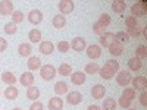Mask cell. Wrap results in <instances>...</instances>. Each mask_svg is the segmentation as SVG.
Wrapping results in <instances>:
<instances>
[{"label": "cell", "instance_id": "cell-1", "mask_svg": "<svg viewBox=\"0 0 147 110\" xmlns=\"http://www.w3.org/2000/svg\"><path fill=\"white\" fill-rule=\"evenodd\" d=\"M40 75L44 81H50L56 75V68L53 65H44L40 68Z\"/></svg>", "mask_w": 147, "mask_h": 110}, {"label": "cell", "instance_id": "cell-2", "mask_svg": "<svg viewBox=\"0 0 147 110\" xmlns=\"http://www.w3.org/2000/svg\"><path fill=\"white\" fill-rule=\"evenodd\" d=\"M146 12H147V5H146V2H138V3H136V5L131 7V13H132L134 18L144 16Z\"/></svg>", "mask_w": 147, "mask_h": 110}, {"label": "cell", "instance_id": "cell-3", "mask_svg": "<svg viewBox=\"0 0 147 110\" xmlns=\"http://www.w3.org/2000/svg\"><path fill=\"white\" fill-rule=\"evenodd\" d=\"M131 79H132V78H131V75H129L128 70H121V72H118L116 82H118V85H121V87H127V85H129Z\"/></svg>", "mask_w": 147, "mask_h": 110}, {"label": "cell", "instance_id": "cell-4", "mask_svg": "<svg viewBox=\"0 0 147 110\" xmlns=\"http://www.w3.org/2000/svg\"><path fill=\"white\" fill-rule=\"evenodd\" d=\"M13 13V3L10 0H2L0 2V15L7 16Z\"/></svg>", "mask_w": 147, "mask_h": 110}, {"label": "cell", "instance_id": "cell-5", "mask_svg": "<svg viewBox=\"0 0 147 110\" xmlns=\"http://www.w3.org/2000/svg\"><path fill=\"white\" fill-rule=\"evenodd\" d=\"M71 48L75 52H82L87 48V44H85V40L82 37H75L72 41H71Z\"/></svg>", "mask_w": 147, "mask_h": 110}, {"label": "cell", "instance_id": "cell-6", "mask_svg": "<svg viewBox=\"0 0 147 110\" xmlns=\"http://www.w3.org/2000/svg\"><path fill=\"white\" fill-rule=\"evenodd\" d=\"M66 101L71 104V106H77L82 101V94L78 93V91H71L68 93V97H66Z\"/></svg>", "mask_w": 147, "mask_h": 110}, {"label": "cell", "instance_id": "cell-7", "mask_svg": "<svg viewBox=\"0 0 147 110\" xmlns=\"http://www.w3.org/2000/svg\"><path fill=\"white\" fill-rule=\"evenodd\" d=\"M28 21L32 23V25H38V23L43 21V13L38 9H34L28 13Z\"/></svg>", "mask_w": 147, "mask_h": 110}, {"label": "cell", "instance_id": "cell-8", "mask_svg": "<svg viewBox=\"0 0 147 110\" xmlns=\"http://www.w3.org/2000/svg\"><path fill=\"white\" fill-rule=\"evenodd\" d=\"M57 7L62 13H71L74 10V2L72 0H60L57 3Z\"/></svg>", "mask_w": 147, "mask_h": 110}, {"label": "cell", "instance_id": "cell-9", "mask_svg": "<svg viewBox=\"0 0 147 110\" xmlns=\"http://www.w3.org/2000/svg\"><path fill=\"white\" fill-rule=\"evenodd\" d=\"M87 56L90 57V59H99L100 56H102V48L99 47V46H96V44H91V46H88L87 47Z\"/></svg>", "mask_w": 147, "mask_h": 110}, {"label": "cell", "instance_id": "cell-10", "mask_svg": "<svg viewBox=\"0 0 147 110\" xmlns=\"http://www.w3.org/2000/svg\"><path fill=\"white\" fill-rule=\"evenodd\" d=\"M116 40H115V34L112 32H105L103 35H100V44L103 47H109L110 44H113Z\"/></svg>", "mask_w": 147, "mask_h": 110}, {"label": "cell", "instance_id": "cell-11", "mask_svg": "<svg viewBox=\"0 0 147 110\" xmlns=\"http://www.w3.org/2000/svg\"><path fill=\"white\" fill-rule=\"evenodd\" d=\"M38 50H40L43 54L49 56V54H52V53H53L55 46H53L52 41H41V43H40V47H38Z\"/></svg>", "mask_w": 147, "mask_h": 110}, {"label": "cell", "instance_id": "cell-12", "mask_svg": "<svg viewBox=\"0 0 147 110\" xmlns=\"http://www.w3.org/2000/svg\"><path fill=\"white\" fill-rule=\"evenodd\" d=\"M105 93H106V90H105L103 85H100V84L94 85V87L91 88V95L94 97L96 100H102L105 97Z\"/></svg>", "mask_w": 147, "mask_h": 110}, {"label": "cell", "instance_id": "cell-13", "mask_svg": "<svg viewBox=\"0 0 147 110\" xmlns=\"http://www.w3.org/2000/svg\"><path fill=\"white\" fill-rule=\"evenodd\" d=\"M63 109V101L59 97H52L49 100V110H62Z\"/></svg>", "mask_w": 147, "mask_h": 110}, {"label": "cell", "instance_id": "cell-14", "mask_svg": "<svg viewBox=\"0 0 147 110\" xmlns=\"http://www.w3.org/2000/svg\"><path fill=\"white\" fill-rule=\"evenodd\" d=\"M19 82L24 85V87H31V85L34 84V75L31 72H24L21 75V79Z\"/></svg>", "mask_w": 147, "mask_h": 110}, {"label": "cell", "instance_id": "cell-15", "mask_svg": "<svg viewBox=\"0 0 147 110\" xmlns=\"http://www.w3.org/2000/svg\"><path fill=\"white\" fill-rule=\"evenodd\" d=\"M71 82L74 85L84 84L85 82V73H82V72H74V73H71Z\"/></svg>", "mask_w": 147, "mask_h": 110}, {"label": "cell", "instance_id": "cell-16", "mask_svg": "<svg viewBox=\"0 0 147 110\" xmlns=\"http://www.w3.org/2000/svg\"><path fill=\"white\" fill-rule=\"evenodd\" d=\"M132 81V85H134V88H137V90H146L147 87V79L146 76H136Z\"/></svg>", "mask_w": 147, "mask_h": 110}, {"label": "cell", "instance_id": "cell-17", "mask_svg": "<svg viewBox=\"0 0 147 110\" xmlns=\"http://www.w3.org/2000/svg\"><path fill=\"white\" fill-rule=\"evenodd\" d=\"M128 68H129V70H134V72L140 70V69L143 68L141 59H138V57H131V59L128 60Z\"/></svg>", "mask_w": 147, "mask_h": 110}, {"label": "cell", "instance_id": "cell-18", "mask_svg": "<svg viewBox=\"0 0 147 110\" xmlns=\"http://www.w3.org/2000/svg\"><path fill=\"white\" fill-rule=\"evenodd\" d=\"M31 52H32V48H31V44H30V43H22V44H19V47H18V53H19L22 57H28V56L31 54Z\"/></svg>", "mask_w": 147, "mask_h": 110}, {"label": "cell", "instance_id": "cell-19", "mask_svg": "<svg viewBox=\"0 0 147 110\" xmlns=\"http://www.w3.org/2000/svg\"><path fill=\"white\" fill-rule=\"evenodd\" d=\"M109 53L112 54V56H121L122 53H124V48H122V46L119 44V43H113V44H110L109 47Z\"/></svg>", "mask_w": 147, "mask_h": 110}, {"label": "cell", "instance_id": "cell-20", "mask_svg": "<svg viewBox=\"0 0 147 110\" xmlns=\"http://www.w3.org/2000/svg\"><path fill=\"white\" fill-rule=\"evenodd\" d=\"M52 23H53V27H55V28L60 30V28H63V27L66 25V18H65L63 15H56V16L53 18Z\"/></svg>", "mask_w": 147, "mask_h": 110}, {"label": "cell", "instance_id": "cell-21", "mask_svg": "<svg viewBox=\"0 0 147 110\" xmlns=\"http://www.w3.org/2000/svg\"><path fill=\"white\" fill-rule=\"evenodd\" d=\"M5 97L7 100H15L18 97V88L13 87V85H9V87L5 90Z\"/></svg>", "mask_w": 147, "mask_h": 110}, {"label": "cell", "instance_id": "cell-22", "mask_svg": "<svg viewBox=\"0 0 147 110\" xmlns=\"http://www.w3.org/2000/svg\"><path fill=\"white\" fill-rule=\"evenodd\" d=\"M127 9V3L122 2V0H115V2L112 3V10L115 12V13H122Z\"/></svg>", "mask_w": 147, "mask_h": 110}, {"label": "cell", "instance_id": "cell-23", "mask_svg": "<svg viewBox=\"0 0 147 110\" xmlns=\"http://www.w3.org/2000/svg\"><path fill=\"white\" fill-rule=\"evenodd\" d=\"M27 97L30 100H32V101H37V99L40 97V90L31 85V87H28V90H27Z\"/></svg>", "mask_w": 147, "mask_h": 110}, {"label": "cell", "instance_id": "cell-24", "mask_svg": "<svg viewBox=\"0 0 147 110\" xmlns=\"http://www.w3.org/2000/svg\"><path fill=\"white\" fill-rule=\"evenodd\" d=\"M28 40L31 41V43H41V32L38 31V30H31L30 32H28Z\"/></svg>", "mask_w": 147, "mask_h": 110}, {"label": "cell", "instance_id": "cell-25", "mask_svg": "<svg viewBox=\"0 0 147 110\" xmlns=\"http://www.w3.org/2000/svg\"><path fill=\"white\" fill-rule=\"evenodd\" d=\"M2 81L5 84H7V85H15L16 78H15V75L12 72H3L2 73Z\"/></svg>", "mask_w": 147, "mask_h": 110}, {"label": "cell", "instance_id": "cell-26", "mask_svg": "<svg viewBox=\"0 0 147 110\" xmlns=\"http://www.w3.org/2000/svg\"><path fill=\"white\" fill-rule=\"evenodd\" d=\"M115 40H116V43H119V44L122 46V44H125V43L129 41V35H128L125 31H119V32L115 35Z\"/></svg>", "mask_w": 147, "mask_h": 110}, {"label": "cell", "instance_id": "cell-27", "mask_svg": "<svg viewBox=\"0 0 147 110\" xmlns=\"http://www.w3.org/2000/svg\"><path fill=\"white\" fill-rule=\"evenodd\" d=\"M55 93L57 95H62V94H68V85L65 82H56L55 84Z\"/></svg>", "mask_w": 147, "mask_h": 110}, {"label": "cell", "instance_id": "cell-28", "mask_svg": "<svg viewBox=\"0 0 147 110\" xmlns=\"http://www.w3.org/2000/svg\"><path fill=\"white\" fill-rule=\"evenodd\" d=\"M27 65H28V69L30 70H35V69H40L41 68V62H40L38 57H30Z\"/></svg>", "mask_w": 147, "mask_h": 110}, {"label": "cell", "instance_id": "cell-29", "mask_svg": "<svg viewBox=\"0 0 147 110\" xmlns=\"http://www.w3.org/2000/svg\"><path fill=\"white\" fill-rule=\"evenodd\" d=\"M99 72H100V76H102L103 79H112V78H113V75H115V72H113V70H110L106 65H105L103 68H100V70H99Z\"/></svg>", "mask_w": 147, "mask_h": 110}, {"label": "cell", "instance_id": "cell-30", "mask_svg": "<svg viewBox=\"0 0 147 110\" xmlns=\"http://www.w3.org/2000/svg\"><path fill=\"white\" fill-rule=\"evenodd\" d=\"M103 110H115L116 109V100L115 99H106L103 101V106H102Z\"/></svg>", "mask_w": 147, "mask_h": 110}, {"label": "cell", "instance_id": "cell-31", "mask_svg": "<svg viewBox=\"0 0 147 110\" xmlns=\"http://www.w3.org/2000/svg\"><path fill=\"white\" fill-rule=\"evenodd\" d=\"M59 73L60 75H63V76H71V73H72V68L71 65L68 63H62L59 66Z\"/></svg>", "mask_w": 147, "mask_h": 110}, {"label": "cell", "instance_id": "cell-32", "mask_svg": "<svg viewBox=\"0 0 147 110\" xmlns=\"http://www.w3.org/2000/svg\"><path fill=\"white\" fill-rule=\"evenodd\" d=\"M97 23L102 27V28H107L109 27V23H110V16L107 15V13H103V15H100V18H99V21H97Z\"/></svg>", "mask_w": 147, "mask_h": 110}, {"label": "cell", "instance_id": "cell-33", "mask_svg": "<svg viewBox=\"0 0 147 110\" xmlns=\"http://www.w3.org/2000/svg\"><path fill=\"white\" fill-rule=\"evenodd\" d=\"M125 27H127L128 30H132V28L138 27L137 18H134V16H127V18H125Z\"/></svg>", "mask_w": 147, "mask_h": 110}, {"label": "cell", "instance_id": "cell-34", "mask_svg": "<svg viewBox=\"0 0 147 110\" xmlns=\"http://www.w3.org/2000/svg\"><path fill=\"white\" fill-rule=\"evenodd\" d=\"M99 70H100V68H99L97 63H87V65H85V73L94 75V73H97Z\"/></svg>", "mask_w": 147, "mask_h": 110}, {"label": "cell", "instance_id": "cell-35", "mask_svg": "<svg viewBox=\"0 0 147 110\" xmlns=\"http://www.w3.org/2000/svg\"><path fill=\"white\" fill-rule=\"evenodd\" d=\"M12 22L15 23H19V22H24V13L19 10H13V13H12Z\"/></svg>", "mask_w": 147, "mask_h": 110}, {"label": "cell", "instance_id": "cell-36", "mask_svg": "<svg viewBox=\"0 0 147 110\" xmlns=\"http://www.w3.org/2000/svg\"><path fill=\"white\" fill-rule=\"evenodd\" d=\"M122 95H124L125 99L132 101L134 99H136V90H134V88H125L124 91H122Z\"/></svg>", "mask_w": 147, "mask_h": 110}, {"label": "cell", "instance_id": "cell-37", "mask_svg": "<svg viewBox=\"0 0 147 110\" xmlns=\"http://www.w3.org/2000/svg\"><path fill=\"white\" fill-rule=\"evenodd\" d=\"M106 66H107L110 70H113L115 73H116V72H119V63L116 62L115 59H110V60H107V62H106Z\"/></svg>", "mask_w": 147, "mask_h": 110}, {"label": "cell", "instance_id": "cell-38", "mask_svg": "<svg viewBox=\"0 0 147 110\" xmlns=\"http://www.w3.org/2000/svg\"><path fill=\"white\" fill-rule=\"evenodd\" d=\"M69 48H71V44H69L68 41H60V43H57V50H59L60 53L69 52Z\"/></svg>", "mask_w": 147, "mask_h": 110}, {"label": "cell", "instance_id": "cell-39", "mask_svg": "<svg viewBox=\"0 0 147 110\" xmlns=\"http://www.w3.org/2000/svg\"><path fill=\"white\" fill-rule=\"evenodd\" d=\"M16 25L13 22H9V23H6L5 25V31H6V34H9V35H13V34H16Z\"/></svg>", "mask_w": 147, "mask_h": 110}, {"label": "cell", "instance_id": "cell-40", "mask_svg": "<svg viewBox=\"0 0 147 110\" xmlns=\"http://www.w3.org/2000/svg\"><path fill=\"white\" fill-rule=\"evenodd\" d=\"M147 56V50H146V46H138L137 50H136V57L138 59H144Z\"/></svg>", "mask_w": 147, "mask_h": 110}, {"label": "cell", "instance_id": "cell-41", "mask_svg": "<svg viewBox=\"0 0 147 110\" xmlns=\"http://www.w3.org/2000/svg\"><path fill=\"white\" fill-rule=\"evenodd\" d=\"M143 32V30L140 28V27H136V28H132V30H128V35L129 37H134V38H136V37H140V34Z\"/></svg>", "mask_w": 147, "mask_h": 110}, {"label": "cell", "instance_id": "cell-42", "mask_svg": "<svg viewBox=\"0 0 147 110\" xmlns=\"http://www.w3.org/2000/svg\"><path fill=\"white\" fill-rule=\"evenodd\" d=\"M118 103H119V106H121V107L128 109V107H129V104H131L132 101H131V100H128V99H125L124 95H121V99L118 100Z\"/></svg>", "mask_w": 147, "mask_h": 110}, {"label": "cell", "instance_id": "cell-43", "mask_svg": "<svg viewBox=\"0 0 147 110\" xmlns=\"http://www.w3.org/2000/svg\"><path fill=\"white\" fill-rule=\"evenodd\" d=\"M93 31H94V34H97V35H103V34L106 32V30H105V28H102L97 22L93 25Z\"/></svg>", "mask_w": 147, "mask_h": 110}, {"label": "cell", "instance_id": "cell-44", "mask_svg": "<svg viewBox=\"0 0 147 110\" xmlns=\"http://www.w3.org/2000/svg\"><path fill=\"white\" fill-rule=\"evenodd\" d=\"M30 110H43V104L40 101H34L31 106H30Z\"/></svg>", "mask_w": 147, "mask_h": 110}, {"label": "cell", "instance_id": "cell-45", "mask_svg": "<svg viewBox=\"0 0 147 110\" xmlns=\"http://www.w3.org/2000/svg\"><path fill=\"white\" fill-rule=\"evenodd\" d=\"M6 48H7V41H6L5 38H2V37H0V53L5 52Z\"/></svg>", "mask_w": 147, "mask_h": 110}, {"label": "cell", "instance_id": "cell-46", "mask_svg": "<svg viewBox=\"0 0 147 110\" xmlns=\"http://www.w3.org/2000/svg\"><path fill=\"white\" fill-rule=\"evenodd\" d=\"M140 103H141L144 107L147 106V94H146V91H144V93L140 95Z\"/></svg>", "mask_w": 147, "mask_h": 110}, {"label": "cell", "instance_id": "cell-47", "mask_svg": "<svg viewBox=\"0 0 147 110\" xmlns=\"http://www.w3.org/2000/svg\"><path fill=\"white\" fill-rule=\"evenodd\" d=\"M87 110H102L99 106H88V109Z\"/></svg>", "mask_w": 147, "mask_h": 110}, {"label": "cell", "instance_id": "cell-48", "mask_svg": "<svg viewBox=\"0 0 147 110\" xmlns=\"http://www.w3.org/2000/svg\"><path fill=\"white\" fill-rule=\"evenodd\" d=\"M12 110H22L21 107H15V109H12Z\"/></svg>", "mask_w": 147, "mask_h": 110}, {"label": "cell", "instance_id": "cell-49", "mask_svg": "<svg viewBox=\"0 0 147 110\" xmlns=\"http://www.w3.org/2000/svg\"><path fill=\"white\" fill-rule=\"evenodd\" d=\"M129 110H137V109H129Z\"/></svg>", "mask_w": 147, "mask_h": 110}]
</instances>
